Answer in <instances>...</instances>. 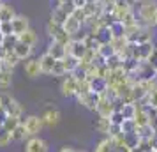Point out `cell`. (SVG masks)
I'll return each instance as SVG.
<instances>
[{"mask_svg": "<svg viewBox=\"0 0 157 152\" xmlns=\"http://www.w3.org/2000/svg\"><path fill=\"white\" fill-rule=\"evenodd\" d=\"M94 152H132V149H129L125 145L122 136H118V138L104 136L99 143L95 145Z\"/></svg>", "mask_w": 157, "mask_h": 152, "instance_id": "2", "label": "cell"}, {"mask_svg": "<svg viewBox=\"0 0 157 152\" xmlns=\"http://www.w3.org/2000/svg\"><path fill=\"white\" fill-rule=\"evenodd\" d=\"M13 85V71L11 69H2L0 71V90H7Z\"/></svg>", "mask_w": 157, "mask_h": 152, "instance_id": "24", "label": "cell"}, {"mask_svg": "<svg viewBox=\"0 0 157 152\" xmlns=\"http://www.w3.org/2000/svg\"><path fill=\"white\" fill-rule=\"evenodd\" d=\"M67 72L64 69V64H62V60H57V64L53 67V72H51V76H65Z\"/></svg>", "mask_w": 157, "mask_h": 152, "instance_id": "34", "label": "cell"}, {"mask_svg": "<svg viewBox=\"0 0 157 152\" xmlns=\"http://www.w3.org/2000/svg\"><path fill=\"white\" fill-rule=\"evenodd\" d=\"M4 2H6V0H4Z\"/></svg>", "mask_w": 157, "mask_h": 152, "instance_id": "45", "label": "cell"}, {"mask_svg": "<svg viewBox=\"0 0 157 152\" xmlns=\"http://www.w3.org/2000/svg\"><path fill=\"white\" fill-rule=\"evenodd\" d=\"M4 110L7 111L9 117H18V119H21L23 117V104L18 101V99H14V97L7 103V106H6Z\"/></svg>", "mask_w": 157, "mask_h": 152, "instance_id": "17", "label": "cell"}, {"mask_svg": "<svg viewBox=\"0 0 157 152\" xmlns=\"http://www.w3.org/2000/svg\"><path fill=\"white\" fill-rule=\"evenodd\" d=\"M76 99H78L79 104H83L86 110H92V111H95V108H97V104H99V99H101V94H97V92H94V90H90L88 94H83V95H76Z\"/></svg>", "mask_w": 157, "mask_h": 152, "instance_id": "11", "label": "cell"}, {"mask_svg": "<svg viewBox=\"0 0 157 152\" xmlns=\"http://www.w3.org/2000/svg\"><path fill=\"white\" fill-rule=\"evenodd\" d=\"M11 136H13V142H27V140H29V134H27L23 124H20V126L11 133Z\"/></svg>", "mask_w": 157, "mask_h": 152, "instance_id": "28", "label": "cell"}, {"mask_svg": "<svg viewBox=\"0 0 157 152\" xmlns=\"http://www.w3.org/2000/svg\"><path fill=\"white\" fill-rule=\"evenodd\" d=\"M134 2H141V0H134Z\"/></svg>", "mask_w": 157, "mask_h": 152, "instance_id": "43", "label": "cell"}, {"mask_svg": "<svg viewBox=\"0 0 157 152\" xmlns=\"http://www.w3.org/2000/svg\"><path fill=\"white\" fill-rule=\"evenodd\" d=\"M88 2H92V0H72V6L76 9H83Z\"/></svg>", "mask_w": 157, "mask_h": 152, "instance_id": "36", "label": "cell"}, {"mask_svg": "<svg viewBox=\"0 0 157 152\" xmlns=\"http://www.w3.org/2000/svg\"><path fill=\"white\" fill-rule=\"evenodd\" d=\"M21 60L18 58L14 51H6L4 55H2V64H4V69H11V71H14V67L20 64Z\"/></svg>", "mask_w": 157, "mask_h": 152, "instance_id": "19", "label": "cell"}, {"mask_svg": "<svg viewBox=\"0 0 157 152\" xmlns=\"http://www.w3.org/2000/svg\"><path fill=\"white\" fill-rule=\"evenodd\" d=\"M0 34H4V36L13 34V25H11V21H2V25H0Z\"/></svg>", "mask_w": 157, "mask_h": 152, "instance_id": "35", "label": "cell"}, {"mask_svg": "<svg viewBox=\"0 0 157 152\" xmlns=\"http://www.w3.org/2000/svg\"><path fill=\"white\" fill-rule=\"evenodd\" d=\"M99 53L101 57L104 58V60H108L109 57H113V55H117V51L113 50V46H111V43H106V44H101V48H99Z\"/></svg>", "mask_w": 157, "mask_h": 152, "instance_id": "30", "label": "cell"}, {"mask_svg": "<svg viewBox=\"0 0 157 152\" xmlns=\"http://www.w3.org/2000/svg\"><path fill=\"white\" fill-rule=\"evenodd\" d=\"M81 27H83V23L79 21V20H76V18H74L72 14L69 16V18L65 20V23H64V30H65V32H67V34H69V36L72 37V39H74V37H76V36L79 34Z\"/></svg>", "mask_w": 157, "mask_h": 152, "instance_id": "15", "label": "cell"}, {"mask_svg": "<svg viewBox=\"0 0 157 152\" xmlns=\"http://www.w3.org/2000/svg\"><path fill=\"white\" fill-rule=\"evenodd\" d=\"M140 9H138V21H141V27H154V20H155L157 13V2L155 0H141L138 2Z\"/></svg>", "mask_w": 157, "mask_h": 152, "instance_id": "1", "label": "cell"}, {"mask_svg": "<svg viewBox=\"0 0 157 152\" xmlns=\"http://www.w3.org/2000/svg\"><path fill=\"white\" fill-rule=\"evenodd\" d=\"M122 131H124V134L125 133H136L138 131V124H136L134 119H125L122 122Z\"/></svg>", "mask_w": 157, "mask_h": 152, "instance_id": "31", "label": "cell"}, {"mask_svg": "<svg viewBox=\"0 0 157 152\" xmlns=\"http://www.w3.org/2000/svg\"><path fill=\"white\" fill-rule=\"evenodd\" d=\"M60 119H62V113L55 106H48L41 113V120H43L44 127H50V129L51 127H57L58 124H60Z\"/></svg>", "mask_w": 157, "mask_h": 152, "instance_id": "7", "label": "cell"}, {"mask_svg": "<svg viewBox=\"0 0 157 152\" xmlns=\"http://www.w3.org/2000/svg\"><path fill=\"white\" fill-rule=\"evenodd\" d=\"M58 2V6H62V4H71L72 0H57Z\"/></svg>", "mask_w": 157, "mask_h": 152, "instance_id": "38", "label": "cell"}, {"mask_svg": "<svg viewBox=\"0 0 157 152\" xmlns=\"http://www.w3.org/2000/svg\"><path fill=\"white\" fill-rule=\"evenodd\" d=\"M11 25H13V34L21 36L30 29V20L25 14H16V18L11 21Z\"/></svg>", "mask_w": 157, "mask_h": 152, "instance_id": "13", "label": "cell"}, {"mask_svg": "<svg viewBox=\"0 0 157 152\" xmlns=\"http://www.w3.org/2000/svg\"><path fill=\"white\" fill-rule=\"evenodd\" d=\"M90 85H92V90H94V92H97V94H101V95L106 94V90H108V80H106V78L97 76V78L90 80Z\"/></svg>", "mask_w": 157, "mask_h": 152, "instance_id": "21", "label": "cell"}, {"mask_svg": "<svg viewBox=\"0 0 157 152\" xmlns=\"http://www.w3.org/2000/svg\"><path fill=\"white\" fill-rule=\"evenodd\" d=\"M25 152H50V145L44 138L32 136L25 142Z\"/></svg>", "mask_w": 157, "mask_h": 152, "instance_id": "8", "label": "cell"}, {"mask_svg": "<svg viewBox=\"0 0 157 152\" xmlns=\"http://www.w3.org/2000/svg\"><path fill=\"white\" fill-rule=\"evenodd\" d=\"M46 53H50L51 57L57 58V60H62L67 55V46L62 43H58V41H50L48 48H46Z\"/></svg>", "mask_w": 157, "mask_h": 152, "instance_id": "14", "label": "cell"}, {"mask_svg": "<svg viewBox=\"0 0 157 152\" xmlns=\"http://www.w3.org/2000/svg\"><path fill=\"white\" fill-rule=\"evenodd\" d=\"M20 124H21V119H18V117H7L6 122L2 124V127H4L6 131H9V133H13Z\"/></svg>", "mask_w": 157, "mask_h": 152, "instance_id": "29", "label": "cell"}, {"mask_svg": "<svg viewBox=\"0 0 157 152\" xmlns=\"http://www.w3.org/2000/svg\"><path fill=\"white\" fill-rule=\"evenodd\" d=\"M2 69H4V64H2V58H0V71H2Z\"/></svg>", "mask_w": 157, "mask_h": 152, "instance_id": "41", "label": "cell"}, {"mask_svg": "<svg viewBox=\"0 0 157 152\" xmlns=\"http://www.w3.org/2000/svg\"><path fill=\"white\" fill-rule=\"evenodd\" d=\"M118 108H120V111L124 113V119H134L136 110H138V103H124Z\"/></svg>", "mask_w": 157, "mask_h": 152, "instance_id": "25", "label": "cell"}, {"mask_svg": "<svg viewBox=\"0 0 157 152\" xmlns=\"http://www.w3.org/2000/svg\"><path fill=\"white\" fill-rule=\"evenodd\" d=\"M13 51L18 55L20 60H29V58H32V51H34V48L29 46V44L21 43V41H18V44L14 46V50Z\"/></svg>", "mask_w": 157, "mask_h": 152, "instance_id": "18", "label": "cell"}, {"mask_svg": "<svg viewBox=\"0 0 157 152\" xmlns=\"http://www.w3.org/2000/svg\"><path fill=\"white\" fill-rule=\"evenodd\" d=\"M18 37H20L21 43L29 44V46H32V48H36L37 43H39V37H37V34H36V30L34 29H29L25 34H21V36H18Z\"/></svg>", "mask_w": 157, "mask_h": 152, "instance_id": "23", "label": "cell"}, {"mask_svg": "<svg viewBox=\"0 0 157 152\" xmlns=\"http://www.w3.org/2000/svg\"><path fill=\"white\" fill-rule=\"evenodd\" d=\"M86 51L88 50H86V46H85L83 37H81V39H76V37H74L71 43L67 44V55H72V57L79 58V60L86 55Z\"/></svg>", "mask_w": 157, "mask_h": 152, "instance_id": "9", "label": "cell"}, {"mask_svg": "<svg viewBox=\"0 0 157 152\" xmlns=\"http://www.w3.org/2000/svg\"><path fill=\"white\" fill-rule=\"evenodd\" d=\"M39 64H41L43 74H50V76H51V72H53V67H55V64H57V58H53L50 53H46V51H44L43 55L39 57Z\"/></svg>", "mask_w": 157, "mask_h": 152, "instance_id": "16", "label": "cell"}, {"mask_svg": "<svg viewBox=\"0 0 157 152\" xmlns=\"http://www.w3.org/2000/svg\"><path fill=\"white\" fill-rule=\"evenodd\" d=\"M109 126H111V119H109V117H99V120H97V124H95V129L99 131L101 134L108 136Z\"/></svg>", "mask_w": 157, "mask_h": 152, "instance_id": "27", "label": "cell"}, {"mask_svg": "<svg viewBox=\"0 0 157 152\" xmlns=\"http://www.w3.org/2000/svg\"><path fill=\"white\" fill-rule=\"evenodd\" d=\"M0 25H2V21H0Z\"/></svg>", "mask_w": 157, "mask_h": 152, "instance_id": "44", "label": "cell"}, {"mask_svg": "<svg viewBox=\"0 0 157 152\" xmlns=\"http://www.w3.org/2000/svg\"><path fill=\"white\" fill-rule=\"evenodd\" d=\"M2 43H4V34H0V48H2Z\"/></svg>", "mask_w": 157, "mask_h": 152, "instance_id": "39", "label": "cell"}, {"mask_svg": "<svg viewBox=\"0 0 157 152\" xmlns=\"http://www.w3.org/2000/svg\"><path fill=\"white\" fill-rule=\"evenodd\" d=\"M115 101L113 99H109L106 94L104 95H101V99H99V104H97V108H95V111H97V115L99 117H111L113 115V111H115Z\"/></svg>", "mask_w": 157, "mask_h": 152, "instance_id": "10", "label": "cell"}, {"mask_svg": "<svg viewBox=\"0 0 157 152\" xmlns=\"http://www.w3.org/2000/svg\"><path fill=\"white\" fill-rule=\"evenodd\" d=\"M76 152H86V150H76Z\"/></svg>", "mask_w": 157, "mask_h": 152, "instance_id": "42", "label": "cell"}, {"mask_svg": "<svg viewBox=\"0 0 157 152\" xmlns=\"http://www.w3.org/2000/svg\"><path fill=\"white\" fill-rule=\"evenodd\" d=\"M58 152H76V149H72L71 145H64V147H60Z\"/></svg>", "mask_w": 157, "mask_h": 152, "instance_id": "37", "label": "cell"}, {"mask_svg": "<svg viewBox=\"0 0 157 152\" xmlns=\"http://www.w3.org/2000/svg\"><path fill=\"white\" fill-rule=\"evenodd\" d=\"M62 64H64L65 72H67V74H72V72L79 67V58L72 57V55H65V57L62 58Z\"/></svg>", "mask_w": 157, "mask_h": 152, "instance_id": "22", "label": "cell"}, {"mask_svg": "<svg viewBox=\"0 0 157 152\" xmlns=\"http://www.w3.org/2000/svg\"><path fill=\"white\" fill-rule=\"evenodd\" d=\"M74 6H72V2L71 4H62V6H55L53 7V11H51V18L50 20H53V21H57L60 23V25H64L65 20L69 18V16L74 13Z\"/></svg>", "mask_w": 157, "mask_h": 152, "instance_id": "5", "label": "cell"}, {"mask_svg": "<svg viewBox=\"0 0 157 152\" xmlns=\"http://www.w3.org/2000/svg\"><path fill=\"white\" fill-rule=\"evenodd\" d=\"M23 71H25V74L29 76L30 80L39 78V76L43 74V69H41V64H39V58H29V60H25Z\"/></svg>", "mask_w": 157, "mask_h": 152, "instance_id": "12", "label": "cell"}, {"mask_svg": "<svg viewBox=\"0 0 157 152\" xmlns=\"http://www.w3.org/2000/svg\"><path fill=\"white\" fill-rule=\"evenodd\" d=\"M18 41H20V37L16 36V34H9V36H4L2 50H4V51H13V50H14V46L18 44Z\"/></svg>", "mask_w": 157, "mask_h": 152, "instance_id": "26", "label": "cell"}, {"mask_svg": "<svg viewBox=\"0 0 157 152\" xmlns=\"http://www.w3.org/2000/svg\"><path fill=\"white\" fill-rule=\"evenodd\" d=\"M21 124L25 126V131H27L29 138L39 136V133H41L43 127H44V124H43V120H41V117H39V115L25 117V119H21Z\"/></svg>", "mask_w": 157, "mask_h": 152, "instance_id": "4", "label": "cell"}, {"mask_svg": "<svg viewBox=\"0 0 157 152\" xmlns=\"http://www.w3.org/2000/svg\"><path fill=\"white\" fill-rule=\"evenodd\" d=\"M124 134V131H122V124H113L109 126V133H108V136L109 138H118Z\"/></svg>", "mask_w": 157, "mask_h": 152, "instance_id": "33", "label": "cell"}, {"mask_svg": "<svg viewBox=\"0 0 157 152\" xmlns=\"http://www.w3.org/2000/svg\"><path fill=\"white\" fill-rule=\"evenodd\" d=\"M154 27H157V13H155V20H154Z\"/></svg>", "mask_w": 157, "mask_h": 152, "instance_id": "40", "label": "cell"}, {"mask_svg": "<svg viewBox=\"0 0 157 152\" xmlns=\"http://www.w3.org/2000/svg\"><path fill=\"white\" fill-rule=\"evenodd\" d=\"M60 92L64 97H76L78 95V78L74 74H67L60 83Z\"/></svg>", "mask_w": 157, "mask_h": 152, "instance_id": "6", "label": "cell"}, {"mask_svg": "<svg viewBox=\"0 0 157 152\" xmlns=\"http://www.w3.org/2000/svg\"><path fill=\"white\" fill-rule=\"evenodd\" d=\"M16 13L14 7L11 6V4H7V2H4L2 4V7H0V21H13L16 18Z\"/></svg>", "mask_w": 157, "mask_h": 152, "instance_id": "20", "label": "cell"}, {"mask_svg": "<svg viewBox=\"0 0 157 152\" xmlns=\"http://www.w3.org/2000/svg\"><path fill=\"white\" fill-rule=\"evenodd\" d=\"M11 142H13L11 133H9V131H6L2 126H0V147H7Z\"/></svg>", "mask_w": 157, "mask_h": 152, "instance_id": "32", "label": "cell"}, {"mask_svg": "<svg viewBox=\"0 0 157 152\" xmlns=\"http://www.w3.org/2000/svg\"><path fill=\"white\" fill-rule=\"evenodd\" d=\"M46 34L50 36L51 41H58V43L65 44V46L72 41V37L64 30V25L53 21V20H50V21L46 23Z\"/></svg>", "mask_w": 157, "mask_h": 152, "instance_id": "3", "label": "cell"}]
</instances>
